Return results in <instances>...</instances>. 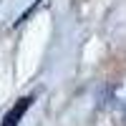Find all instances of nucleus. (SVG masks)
<instances>
[{
	"mask_svg": "<svg viewBox=\"0 0 126 126\" xmlns=\"http://www.w3.org/2000/svg\"><path fill=\"white\" fill-rule=\"evenodd\" d=\"M111 106H113V119H119V124L126 126V81L121 86H116L113 98H111Z\"/></svg>",
	"mask_w": 126,
	"mask_h": 126,
	"instance_id": "1",
	"label": "nucleus"
},
{
	"mask_svg": "<svg viewBox=\"0 0 126 126\" xmlns=\"http://www.w3.org/2000/svg\"><path fill=\"white\" fill-rule=\"evenodd\" d=\"M30 101H33L30 96H25V98H20V101L15 103V106H13V109H10V111L5 113V119H3V126H18V124H20V119H23V113L28 111V106H30Z\"/></svg>",
	"mask_w": 126,
	"mask_h": 126,
	"instance_id": "2",
	"label": "nucleus"
}]
</instances>
